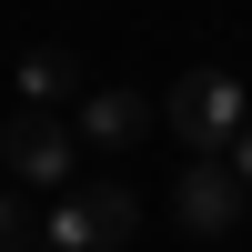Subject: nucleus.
I'll use <instances>...</instances> for the list:
<instances>
[{"mask_svg": "<svg viewBox=\"0 0 252 252\" xmlns=\"http://www.w3.org/2000/svg\"><path fill=\"white\" fill-rule=\"evenodd\" d=\"M161 121L182 131V152H232V131L252 121V101H242L232 71H182L172 101H161Z\"/></svg>", "mask_w": 252, "mask_h": 252, "instance_id": "1", "label": "nucleus"}, {"mask_svg": "<svg viewBox=\"0 0 252 252\" xmlns=\"http://www.w3.org/2000/svg\"><path fill=\"white\" fill-rule=\"evenodd\" d=\"M31 242V212H20V192H0V252H20Z\"/></svg>", "mask_w": 252, "mask_h": 252, "instance_id": "7", "label": "nucleus"}, {"mask_svg": "<svg viewBox=\"0 0 252 252\" xmlns=\"http://www.w3.org/2000/svg\"><path fill=\"white\" fill-rule=\"evenodd\" d=\"M222 161H232V172L252 182V121H242V131H232V152H222Z\"/></svg>", "mask_w": 252, "mask_h": 252, "instance_id": "8", "label": "nucleus"}, {"mask_svg": "<svg viewBox=\"0 0 252 252\" xmlns=\"http://www.w3.org/2000/svg\"><path fill=\"white\" fill-rule=\"evenodd\" d=\"M71 152H81V131L61 111H10L0 121V161H10L20 192H61V182H71Z\"/></svg>", "mask_w": 252, "mask_h": 252, "instance_id": "4", "label": "nucleus"}, {"mask_svg": "<svg viewBox=\"0 0 252 252\" xmlns=\"http://www.w3.org/2000/svg\"><path fill=\"white\" fill-rule=\"evenodd\" d=\"M71 101H81L71 51H20V111H71Z\"/></svg>", "mask_w": 252, "mask_h": 252, "instance_id": "6", "label": "nucleus"}, {"mask_svg": "<svg viewBox=\"0 0 252 252\" xmlns=\"http://www.w3.org/2000/svg\"><path fill=\"white\" fill-rule=\"evenodd\" d=\"M242 202H252V182H242L222 152H192V161H182V182H172V222H182L192 242H222V232L242 222Z\"/></svg>", "mask_w": 252, "mask_h": 252, "instance_id": "3", "label": "nucleus"}, {"mask_svg": "<svg viewBox=\"0 0 252 252\" xmlns=\"http://www.w3.org/2000/svg\"><path fill=\"white\" fill-rule=\"evenodd\" d=\"M71 131L101 141V152H121V141L152 131V101H141V91H81V101H71Z\"/></svg>", "mask_w": 252, "mask_h": 252, "instance_id": "5", "label": "nucleus"}, {"mask_svg": "<svg viewBox=\"0 0 252 252\" xmlns=\"http://www.w3.org/2000/svg\"><path fill=\"white\" fill-rule=\"evenodd\" d=\"M40 232H51V252H121L141 232V202L121 192V182H91V192H61Z\"/></svg>", "mask_w": 252, "mask_h": 252, "instance_id": "2", "label": "nucleus"}]
</instances>
